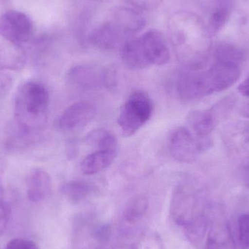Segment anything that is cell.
<instances>
[{"label":"cell","instance_id":"22","mask_svg":"<svg viewBox=\"0 0 249 249\" xmlns=\"http://www.w3.org/2000/svg\"><path fill=\"white\" fill-rule=\"evenodd\" d=\"M245 53L239 47L233 44L222 42L215 48L213 62L238 66L244 61Z\"/></svg>","mask_w":249,"mask_h":249},{"label":"cell","instance_id":"17","mask_svg":"<svg viewBox=\"0 0 249 249\" xmlns=\"http://www.w3.org/2000/svg\"><path fill=\"white\" fill-rule=\"evenodd\" d=\"M204 249H236L228 222L221 219L212 225Z\"/></svg>","mask_w":249,"mask_h":249},{"label":"cell","instance_id":"16","mask_svg":"<svg viewBox=\"0 0 249 249\" xmlns=\"http://www.w3.org/2000/svg\"><path fill=\"white\" fill-rule=\"evenodd\" d=\"M123 61L128 68L142 70L150 67L145 55L141 37H134L126 41L121 50Z\"/></svg>","mask_w":249,"mask_h":249},{"label":"cell","instance_id":"14","mask_svg":"<svg viewBox=\"0 0 249 249\" xmlns=\"http://www.w3.org/2000/svg\"><path fill=\"white\" fill-rule=\"evenodd\" d=\"M26 53L20 45L0 34V70H18L24 65Z\"/></svg>","mask_w":249,"mask_h":249},{"label":"cell","instance_id":"31","mask_svg":"<svg viewBox=\"0 0 249 249\" xmlns=\"http://www.w3.org/2000/svg\"><path fill=\"white\" fill-rule=\"evenodd\" d=\"M241 178L244 185L249 188V163H247L243 168Z\"/></svg>","mask_w":249,"mask_h":249},{"label":"cell","instance_id":"12","mask_svg":"<svg viewBox=\"0 0 249 249\" xmlns=\"http://www.w3.org/2000/svg\"><path fill=\"white\" fill-rule=\"evenodd\" d=\"M124 34L114 22L108 21L95 27L89 35V41L99 49L109 51L118 47Z\"/></svg>","mask_w":249,"mask_h":249},{"label":"cell","instance_id":"5","mask_svg":"<svg viewBox=\"0 0 249 249\" xmlns=\"http://www.w3.org/2000/svg\"><path fill=\"white\" fill-rule=\"evenodd\" d=\"M213 146L212 136H198L185 126L174 130L169 141L170 153L182 163H192Z\"/></svg>","mask_w":249,"mask_h":249},{"label":"cell","instance_id":"21","mask_svg":"<svg viewBox=\"0 0 249 249\" xmlns=\"http://www.w3.org/2000/svg\"><path fill=\"white\" fill-rule=\"evenodd\" d=\"M184 235L193 245H199L203 241L208 228L209 221L203 212L192 217L184 227Z\"/></svg>","mask_w":249,"mask_h":249},{"label":"cell","instance_id":"28","mask_svg":"<svg viewBox=\"0 0 249 249\" xmlns=\"http://www.w3.org/2000/svg\"><path fill=\"white\" fill-rule=\"evenodd\" d=\"M4 249H38V247L33 241L15 238L7 244Z\"/></svg>","mask_w":249,"mask_h":249},{"label":"cell","instance_id":"26","mask_svg":"<svg viewBox=\"0 0 249 249\" xmlns=\"http://www.w3.org/2000/svg\"><path fill=\"white\" fill-rule=\"evenodd\" d=\"M238 232L241 249H249V213H244L238 218Z\"/></svg>","mask_w":249,"mask_h":249},{"label":"cell","instance_id":"32","mask_svg":"<svg viewBox=\"0 0 249 249\" xmlns=\"http://www.w3.org/2000/svg\"><path fill=\"white\" fill-rule=\"evenodd\" d=\"M239 114L243 118L249 119V102H245L240 107Z\"/></svg>","mask_w":249,"mask_h":249},{"label":"cell","instance_id":"19","mask_svg":"<svg viewBox=\"0 0 249 249\" xmlns=\"http://www.w3.org/2000/svg\"><path fill=\"white\" fill-rule=\"evenodd\" d=\"M235 0H213L207 25L212 35L220 32L232 14Z\"/></svg>","mask_w":249,"mask_h":249},{"label":"cell","instance_id":"29","mask_svg":"<svg viewBox=\"0 0 249 249\" xmlns=\"http://www.w3.org/2000/svg\"><path fill=\"white\" fill-rule=\"evenodd\" d=\"M130 4L142 10H155L160 5L162 0H126Z\"/></svg>","mask_w":249,"mask_h":249},{"label":"cell","instance_id":"6","mask_svg":"<svg viewBox=\"0 0 249 249\" xmlns=\"http://www.w3.org/2000/svg\"><path fill=\"white\" fill-rule=\"evenodd\" d=\"M178 96L184 102L200 100L215 93L209 70L191 69L183 73L177 84Z\"/></svg>","mask_w":249,"mask_h":249},{"label":"cell","instance_id":"18","mask_svg":"<svg viewBox=\"0 0 249 249\" xmlns=\"http://www.w3.org/2000/svg\"><path fill=\"white\" fill-rule=\"evenodd\" d=\"M118 155V151L102 150L87 155L80 163V169L85 175H94L109 168Z\"/></svg>","mask_w":249,"mask_h":249},{"label":"cell","instance_id":"24","mask_svg":"<svg viewBox=\"0 0 249 249\" xmlns=\"http://www.w3.org/2000/svg\"><path fill=\"white\" fill-rule=\"evenodd\" d=\"M86 141L90 146H95L98 149L118 151L116 136L105 129L93 130L86 136Z\"/></svg>","mask_w":249,"mask_h":249},{"label":"cell","instance_id":"25","mask_svg":"<svg viewBox=\"0 0 249 249\" xmlns=\"http://www.w3.org/2000/svg\"><path fill=\"white\" fill-rule=\"evenodd\" d=\"M149 202L147 198L143 196H137L129 201L124 209V219L130 225L136 223L140 220L147 212Z\"/></svg>","mask_w":249,"mask_h":249},{"label":"cell","instance_id":"30","mask_svg":"<svg viewBox=\"0 0 249 249\" xmlns=\"http://www.w3.org/2000/svg\"><path fill=\"white\" fill-rule=\"evenodd\" d=\"M238 91L243 96L249 98V77L241 83L238 87Z\"/></svg>","mask_w":249,"mask_h":249},{"label":"cell","instance_id":"13","mask_svg":"<svg viewBox=\"0 0 249 249\" xmlns=\"http://www.w3.org/2000/svg\"><path fill=\"white\" fill-rule=\"evenodd\" d=\"M26 193L31 202L39 203L51 194L52 181L49 174L42 168L32 169L26 177Z\"/></svg>","mask_w":249,"mask_h":249},{"label":"cell","instance_id":"1","mask_svg":"<svg viewBox=\"0 0 249 249\" xmlns=\"http://www.w3.org/2000/svg\"><path fill=\"white\" fill-rule=\"evenodd\" d=\"M49 93L37 82L23 83L17 91L14 116L19 134L31 139L40 130L49 106Z\"/></svg>","mask_w":249,"mask_h":249},{"label":"cell","instance_id":"33","mask_svg":"<svg viewBox=\"0 0 249 249\" xmlns=\"http://www.w3.org/2000/svg\"><path fill=\"white\" fill-rule=\"evenodd\" d=\"M93 1H99V2H111L112 0H93Z\"/></svg>","mask_w":249,"mask_h":249},{"label":"cell","instance_id":"7","mask_svg":"<svg viewBox=\"0 0 249 249\" xmlns=\"http://www.w3.org/2000/svg\"><path fill=\"white\" fill-rule=\"evenodd\" d=\"M232 111L229 102L222 99L204 110L191 111L186 117L187 127L198 136H209L218 124Z\"/></svg>","mask_w":249,"mask_h":249},{"label":"cell","instance_id":"10","mask_svg":"<svg viewBox=\"0 0 249 249\" xmlns=\"http://www.w3.org/2000/svg\"><path fill=\"white\" fill-rule=\"evenodd\" d=\"M223 140L230 155L237 160L249 163V123L228 125L223 132Z\"/></svg>","mask_w":249,"mask_h":249},{"label":"cell","instance_id":"27","mask_svg":"<svg viewBox=\"0 0 249 249\" xmlns=\"http://www.w3.org/2000/svg\"><path fill=\"white\" fill-rule=\"evenodd\" d=\"M10 216V206L1 197H0V237L5 231Z\"/></svg>","mask_w":249,"mask_h":249},{"label":"cell","instance_id":"20","mask_svg":"<svg viewBox=\"0 0 249 249\" xmlns=\"http://www.w3.org/2000/svg\"><path fill=\"white\" fill-rule=\"evenodd\" d=\"M113 22L124 34L137 33L146 25V20L140 13L127 7L119 8L115 12Z\"/></svg>","mask_w":249,"mask_h":249},{"label":"cell","instance_id":"2","mask_svg":"<svg viewBox=\"0 0 249 249\" xmlns=\"http://www.w3.org/2000/svg\"><path fill=\"white\" fill-rule=\"evenodd\" d=\"M170 36L174 45L193 52L197 62L201 65L206 60L196 55L193 49L208 55L211 51L212 35L207 25L198 16L188 12L177 13L168 23Z\"/></svg>","mask_w":249,"mask_h":249},{"label":"cell","instance_id":"34","mask_svg":"<svg viewBox=\"0 0 249 249\" xmlns=\"http://www.w3.org/2000/svg\"></svg>","mask_w":249,"mask_h":249},{"label":"cell","instance_id":"3","mask_svg":"<svg viewBox=\"0 0 249 249\" xmlns=\"http://www.w3.org/2000/svg\"><path fill=\"white\" fill-rule=\"evenodd\" d=\"M153 108L152 100L146 92L132 93L121 107L118 118L123 136L130 137L137 133L150 119Z\"/></svg>","mask_w":249,"mask_h":249},{"label":"cell","instance_id":"11","mask_svg":"<svg viewBox=\"0 0 249 249\" xmlns=\"http://www.w3.org/2000/svg\"><path fill=\"white\" fill-rule=\"evenodd\" d=\"M145 55L150 66H162L170 59V51L165 37L158 30H149L141 36Z\"/></svg>","mask_w":249,"mask_h":249},{"label":"cell","instance_id":"15","mask_svg":"<svg viewBox=\"0 0 249 249\" xmlns=\"http://www.w3.org/2000/svg\"><path fill=\"white\" fill-rule=\"evenodd\" d=\"M190 197L181 186L176 187L173 192L171 201V214L178 226L184 227L192 217L200 213L193 210Z\"/></svg>","mask_w":249,"mask_h":249},{"label":"cell","instance_id":"8","mask_svg":"<svg viewBox=\"0 0 249 249\" xmlns=\"http://www.w3.org/2000/svg\"><path fill=\"white\" fill-rule=\"evenodd\" d=\"M34 32L33 22L23 12L9 10L0 16V34L17 45L27 43Z\"/></svg>","mask_w":249,"mask_h":249},{"label":"cell","instance_id":"9","mask_svg":"<svg viewBox=\"0 0 249 249\" xmlns=\"http://www.w3.org/2000/svg\"><path fill=\"white\" fill-rule=\"evenodd\" d=\"M96 115L94 105L87 101H80L70 105L63 112L57 121V126L62 131H75L90 124Z\"/></svg>","mask_w":249,"mask_h":249},{"label":"cell","instance_id":"23","mask_svg":"<svg viewBox=\"0 0 249 249\" xmlns=\"http://www.w3.org/2000/svg\"><path fill=\"white\" fill-rule=\"evenodd\" d=\"M95 187L92 184L83 181H68L61 187V192L72 203L83 201L94 191Z\"/></svg>","mask_w":249,"mask_h":249},{"label":"cell","instance_id":"4","mask_svg":"<svg viewBox=\"0 0 249 249\" xmlns=\"http://www.w3.org/2000/svg\"><path fill=\"white\" fill-rule=\"evenodd\" d=\"M66 78L69 86L83 92L111 88L115 84V76L112 70L90 63L72 66L67 71Z\"/></svg>","mask_w":249,"mask_h":249}]
</instances>
